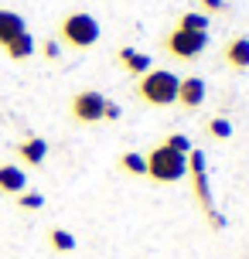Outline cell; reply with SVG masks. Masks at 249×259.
Listing matches in <instances>:
<instances>
[{"label":"cell","instance_id":"obj_20","mask_svg":"<svg viewBox=\"0 0 249 259\" xmlns=\"http://www.w3.org/2000/svg\"><path fill=\"white\" fill-rule=\"evenodd\" d=\"M41 55H45L48 62H55V58L62 55V45H58V41H45V45H41Z\"/></svg>","mask_w":249,"mask_h":259},{"label":"cell","instance_id":"obj_3","mask_svg":"<svg viewBox=\"0 0 249 259\" xmlns=\"http://www.w3.org/2000/svg\"><path fill=\"white\" fill-rule=\"evenodd\" d=\"M184 174H188V154L171 150L168 143H160L147 154V178H154L160 184H174L181 181Z\"/></svg>","mask_w":249,"mask_h":259},{"label":"cell","instance_id":"obj_14","mask_svg":"<svg viewBox=\"0 0 249 259\" xmlns=\"http://www.w3.org/2000/svg\"><path fill=\"white\" fill-rule=\"evenodd\" d=\"M48 246H52L55 252H72V249H75V235L68 232V229H52V232H48Z\"/></svg>","mask_w":249,"mask_h":259},{"label":"cell","instance_id":"obj_13","mask_svg":"<svg viewBox=\"0 0 249 259\" xmlns=\"http://www.w3.org/2000/svg\"><path fill=\"white\" fill-rule=\"evenodd\" d=\"M34 52H38V41L31 38V31H24V34H17L14 41L4 45V55H7L11 62H24V58H31Z\"/></svg>","mask_w":249,"mask_h":259},{"label":"cell","instance_id":"obj_11","mask_svg":"<svg viewBox=\"0 0 249 259\" xmlns=\"http://www.w3.org/2000/svg\"><path fill=\"white\" fill-rule=\"evenodd\" d=\"M116 58H119V65L130 72V75H147L154 65H150V55H144V52H137V48H119L116 52Z\"/></svg>","mask_w":249,"mask_h":259},{"label":"cell","instance_id":"obj_19","mask_svg":"<svg viewBox=\"0 0 249 259\" xmlns=\"http://www.w3.org/2000/svg\"><path fill=\"white\" fill-rule=\"evenodd\" d=\"M171 150H178V154H188L191 150V140L184 137V133H168V140H164Z\"/></svg>","mask_w":249,"mask_h":259},{"label":"cell","instance_id":"obj_7","mask_svg":"<svg viewBox=\"0 0 249 259\" xmlns=\"http://www.w3.org/2000/svg\"><path fill=\"white\" fill-rule=\"evenodd\" d=\"M205 96H209V89H205L201 75H188V78H181L178 99H174V103L181 106V109H198V106L205 103Z\"/></svg>","mask_w":249,"mask_h":259},{"label":"cell","instance_id":"obj_17","mask_svg":"<svg viewBox=\"0 0 249 259\" xmlns=\"http://www.w3.org/2000/svg\"><path fill=\"white\" fill-rule=\"evenodd\" d=\"M209 133L215 140H229V137H232V123L225 116H215V119H209Z\"/></svg>","mask_w":249,"mask_h":259},{"label":"cell","instance_id":"obj_15","mask_svg":"<svg viewBox=\"0 0 249 259\" xmlns=\"http://www.w3.org/2000/svg\"><path fill=\"white\" fill-rule=\"evenodd\" d=\"M119 167L127 170V174H147V157L144 154H133V150H127V154H119Z\"/></svg>","mask_w":249,"mask_h":259},{"label":"cell","instance_id":"obj_4","mask_svg":"<svg viewBox=\"0 0 249 259\" xmlns=\"http://www.w3.org/2000/svg\"><path fill=\"white\" fill-rule=\"evenodd\" d=\"M188 174H191V184H195V198L198 205L205 208V215H209L212 229H222L225 222L222 215H219V208H215V201H212V191H209V174H205V154L201 150H188Z\"/></svg>","mask_w":249,"mask_h":259},{"label":"cell","instance_id":"obj_10","mask_svg":"<svg viewBox=\"0 0 249 259\" xmlns=\"http://www.w3.org/2000/svg\"><path fill=\"white\" fill-rule=\"evenodd\" d=\"M17 157L24 160L27 167H41L45 157H48V140H41V137H27V140H21L17 143Z\"/></svg>","mask_w":249,"mask_h":259},{"label":"cell","instance_id":"obj_8","mask_svg":"<svg viewBox=\"0 0 249 259\" xmlns=\"http://www.w3.org/2000/svg\"><path fill=\"white\" fill-rule=\"evenodd\" d=\"M21 191H27V174L17 164H0V194L17 198Z\"/></svg>","mask_w":249,"mask_h":259},{"label":"cell","instance_id":"obj_2","mask_svg":"<svg viewBox=\"0 0 249 259\" xmlns=\"http://www.w3.org/2000/svg\"><path fill=\"white\" fill-rule=\"evenodd\" d=\"M178 85H181V78L174 75V72H168V68H150V72L140 75V82H137V96H140L147 106H174Z\"/></svg>","mask_w":249,"mask_h":259},{"label":"cell","instance_id":"obj_22","mask_svg":"<svg viewBox=\"0 0 249 259\" xmlns=\"http://www.w3.org/2000/svg\"><path fill=\"white\" fill-rule=\"evenodd\" d=\"M209 11H225V0H201Z\"/></svg>","mask_w":249,"mask_h":259},{"label":"cell","instance_id":"obj_6","mask_svg":"<svg viewBox=\"0 0 249 259\" xmlns=\"http://www.w3.org/2000/svg\"><path fill=\"white\" fill-rule=\"evenodd\" d=\"M106 99L103 92L96 89H82L72 96V116L79 119V123H99V119L106 116Z\"/></svg>","mask_w":249,"mask_h":259},{"label":"cell","instance_id":"obj_12","mask_svg":"<svg viewBox=\"0 0 249 259\" xmlns=\"http://www.w3.org/2000/svg\"><path fill=\"white\" fill-rule=\"evenodd\" d=\"M27 24H24V17L17 11H7V7H0V48L7 45V41H14L17 34H24Z\"/></svg>","mask_w":249,"mask_h":259},{"label":"cell","instance_id":"obj_9","mask_svg":"<svg viewBox=\"0 0 249 259\" xmlns=\"http://www.w3.org/2000/svg\"><path fill=\"white\" fill-rule=\"evenodd\" d=\"M222 58H225V65H229V68H239V72H246V68H249V38H246V34H239V38L225 41Z\"/></svg>","mask_w":249,"mask_h":259},{"label":"cell","instance_id":"obj_5","mask_svg":"<svg viewBox=\"0 0 249 259\" xmlns=\"http://www.w3.org/2000/svg\"><path fill=\"white\" fill-rule=\"evenodd\" d=\"M164 48H168V55H171V58H178V62H195L198 55L209 48V34L174 27L168 38H164Z\"/></svg>","mask_w":249,"mask_h":259},{"label":"cell","instance_id":"obj_21","mask_svg":"<svg viewBox=\"0 0 249 259\" xmlns=\"http://www.w3.org/2000/svg\"><path fill=\"white\" fill-rule=\"evenodd\" d=\"M103 119H119V106L116 103H106V116Z\"/></svg>","mask_w":249,"mask_h":259},{"label":"cell","instance_id":"obj_18","mask_svg":"<svg viewBox=\"0 0 249 259\" xmlns=\"http://www.w3.org/2000/svg\"><path fill=\"white\" fill-rule=\"evenodd\" d=\"M17 208H24V211H38V208H45V198H41L38 191H21V194H17Z\"/></svg>","mask_w":249,"mask_h":259},{"label":"cell","instance_id":"obj_16","mask_svg":"<svg viewBox=\"0 0 249 259\" xmlns=\"http://www.w3.org/2000/svg\"><path fill=\"white\" fill-rule=\"evenodd\" d=\"M178 27H181V31H201V34H209V17H205V14L188 11V14H181Z\"/></svg>","mask_w":249,"mask_h":259},{"label":"cell","instance_id":"obj_1","mask_svg":"<svg viewBox=\"0 0 249 259\" xmlns=\"http://www.w3.org/2000/svg\"><path fill=\"white\" fill-rule=\"evenodd\" d=\"M99 21L86 11H75V14H65L58 21V45H68V48H92L99 41Z\"/></svg>","mask_w":249,"mask_h":259}]
</instances>
